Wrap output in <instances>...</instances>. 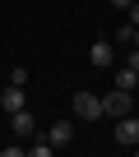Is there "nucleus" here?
Instances as JSON below:
<instances>
[{"label":"nucleus","instance_id":"obj_1","mask_svg":"<svg viewBox=\"0 0 139 157\" xmlns=\"http://www.w3.org/2000/svg\"><path fill=\"white\" fill-rule=\"evenodd\" d=\"M130 111H134V93H130V88H116V83H111V93L102 97V116L121 120V116H130Z\"/></svg>","mask_w":139,"mask_h":157},{"label":"nucleus","instance_id":"obj_2","mask_svg":"<svg viewBox=\"0 0 139 157\" xmlns=\"http://www.w3.org/2000/svg\"><path fill=\"white\" fill-rule=\"evenodd\" d=\"M74 120H102V97L97 93H74Z\"/></svg>","mask_w":139,"mask_h":157},{"label":"nucleus","instance_id":"obj_3","mask_svg":"<svg viewBox=\"0 0 139 157\" xmlns=\"http://www.w3.org/2000/svg\"><path fill=\"white\" fill-rule=\"evenodd\" d=\"M111 139H116L121 148H134V143H139V116H134V111H130V116H121V120H116V134H111Z\"/></svg>","mask_w":139,"mask_h":157},{"label":"nucleus","instance_id":"obj_4","mask_svg":"<svg viewBox=\"0 0 139 157\" xmlns=\"http://www.w3.org/2000/svg\"><path fill=\"white\" fill-rule=\"evenodd\" d=\"M88 60H93V69H111L116 65V42H93L88 46Z\"/></svg>","mask_w":139,"mask_h":157},{"label":"nucleus","instance_id":"obj_5","mask_svg":"<svg viewBox=\"0 0 139 157\" xmlns=\"http://www.w3.org/2000/svg\"><path fill=\"white\" fill-rule=\"evenodd\" d=\"M10 129H14V139H33V134H37V116L23 106V111H14V116H10Z\"/></svg>","mask_w":139,"mask_h":157},{"label":"nucleus","instance_id":"obj_6","mask_svg":"<svg viewBox=\"0 0 139 157\" xmlns=\"http://www.w3.org/2000/svg\"><path fill=\"white\" fill-rule=\"evenodd\" d=\"M23 106H28L23 88H19V83H5V93H0V111H5V116H14V111H23Z\"/></svg>","mask_w":139,"mask_h":157},{"label":"nucleus","instance_id":"obj_7","mask_svg":"<svg viewBox=\"0 0 139 157\" xmlns=\"http://www.w3.org/2000/svg\"><path fill=\"white\" fill-rule=\"evenodd\" d=\"M46 139H51V148H65L70 139H74V120H56V125L46 129Z\"/></svg>","mask_w":139,"mask_h":157},{"label":"nucleus","instance_id":"obj_8","mask_svg":"<svg viewBox=\"0 0 139 157\" xmlns=\"http://www.w3.org/2000/svg\"><path fill=\"white\" fill-rule=\"evenodd\" d=\"M134 78H139V69H130V65L116 69V65H111V83H116V88H130V93H134Z\"/></svg>","mask_w":139,"mask_h":157},{"label":"nucleus","instance_id":"obj_9","mask_svg":"<svg viewBox=\"0 0 139 157\" xmlns=\"http://www.w3.org/2000/svg\"><path fill=\"white\" fill-rule=\"evenodd\" d=\"M56 148H51V139H42V134H33V143H28V157H51Z\"/></svg>","mask_w":139,"mask_h":157},{"label":"nucleus","instance_id":"obj_10","mask_svg":"<svg viewBox=\"0 0 139 157\" xmlns=\"http://www.w3.org/2000/svg\"><path fill=\"white\" fill-rule=\"evenodd\" d=\"M111 42H116V46H130V42H134V23H121V28L111 33Z\"/></svg>","mask_w":139,"mask_h":157},{"label":"nucleus","instance_id":"obj_11","mask_svg":"<svg viewBox=\"0 0 139 157\" xmlns=\"http://www.w3.org/2000/svg\"><path fill=\"white\" fill-rule=\"evenodd\" d=\"M10 83H19V88L28 83V69H23V65H14V69H10Z\"/></svg>","mask_w":139,"mask_h":157},{"label":"nucleus","instance_id":"obj_12","mask_svg":"<svg viewBox=\"0 0 139 157\" xmlns=\"http://www.w3.org/2000/svg\"><path fill=\"white\" fill-rule=\"evenodd\" d=\"M125 65H130V69H139V46H130V51H125Z\"/></svg>","mask_w":139,"mask_h":157},{"label":"nucleus","instance_id":"obj_13","mask_svg":"<svg viewBox=\"0 0 139 157\" xmlns=\"http://www.w3.org/2000/svg\"><path fill=\"white\" fill-rule=\"evenodd\" d=\"M125 14H130V19H125V23H134V28H139V0H134V5H130V10H125Z\"/></svg>","mask_w":139,"mask_h":157},{"label":"nucleus","instance_id":"obj_14","mask_svg":"<svg viewBox=\"0 0 139 157\" xmlns=\"http://www.w3.org/2000/svg\"><path fill=\"white\" fill-rule=\"evenodd\" d=\"M111 5H116V10H130V5H134V0H111Z\"/></svg>","mask_w":139,"mask_h":157},{"label":"nucleus","instance_id":"obj_15","mask_svg":"<svg viewBox=\"0 0 139 157\" xmlns=\"http://www.w3.org/2000/svg\"><path fill=\"white\" fill-rule=\"evenodd\" d=\"M130 46H139V28H134V42H130Z\"/></svg>","mask_w":139,"mask_h":157},{"label":"nucleus","instance_id":"obj_16","mask_svg":"<svg viewBox=\"0 0 139 157\" xmlns=\"http://www.w3.org/2000/svg\"><path fill=\"white\" fill-rule=\"evenodd\" d=\"M134 93H139V78H134Z\"/></svg>","mask_w":139,"mask_h":157}]
</instances>
